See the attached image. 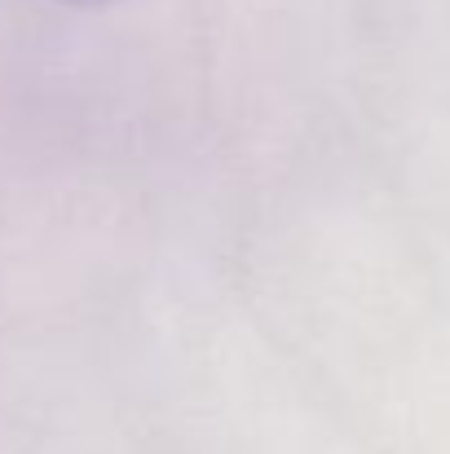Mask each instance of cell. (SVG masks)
I'll use <instances>...</instances> for the list:
<instances>
[{
	"mask_svg": "<svg viewBox=\"0 0 450 454\" xmlns=\"http://www.w3.org/2000/svg\"><path fill=\"white\" fill-rule=\"evenodd\" d=\"M71 4H107V0H71Z\"/></svg>",
	"mask_w": 450,
	"mask_h": 454,
	"instance_id": "cell-1",
	"label": "cell"
}]
</instances>
